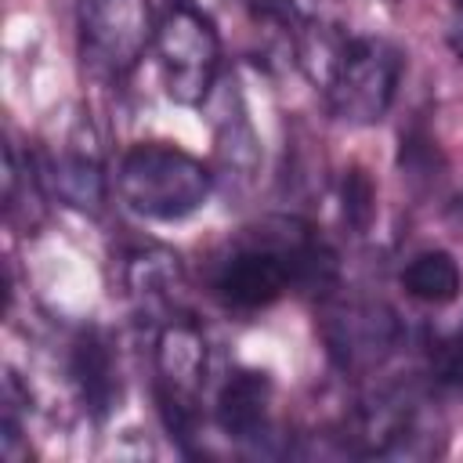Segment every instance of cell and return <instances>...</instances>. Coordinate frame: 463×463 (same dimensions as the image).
Returning <instances> with one entry per match:
<instances>
[{
  "mask_svg": "<svg viewBox=\"0 0 463 463\" xmlns=\"http://www.w3.org/2000/svg\"><path fill=\"white\" fill-rule=\"evenodd\" d=\"M336 286L333 246L297 217H271L242 232L210 268V293L232 311H260L289 289Z\"/></svg>",
  "mask_w": 463,
  "mask_h": 463,
  "instance_id": "6da1fadb",
  "label": "cell"
},
{
  "mask_svg": "<svg viewBox=\"0 0 463 463\" xmlns=\"http://www.w3.org/2000/svg\"><path fill=\"white\" fill-rule=\"evenodd\" d=\"M289 47L307 80L326 94L336 119L365 127L387 116L405 72V51L398 43L383 36H351L304 14Z\"/></svg>",
  "mask_w": 463,
  "mask_h": 463,
  "instance_id": "7a4b0ae2",
  "label": "cell"
},
{
  "mask_svg": "<svg viewBox=\"0 0 463 463\" xmlns=\"http://www.w3.org/2000/svg\"><path fill=\"white\" fill-rule=\"evenodd\" d=\"M213 174L192 152L166 141H137L116 166L123 206L145 221H184L206 206Z\"/></svg>",
  "mask_w": 463,
  "mask_h": 463,
  "instance_id": "3957f363",
  "label": "cell"
},
{
  "mask_svg": "<svg viewBox=\"0 0 463 463\" xmlns=\"http://www.w3.org/2000/svg\"><path fill=\"white\" fill-rule=\"evenodd\" d=\"M159 22L148 0H80V58L98 80H123L156 43Z\"/></svg>",
  "mask_w": 463,
  "mask_h": 463,
  "instance_id": "277c9868",
  "label": "cell"
},
{
  "mask_svg": "<svg viewBox=\"0 0 463 463\" xmlns=\"http://www.w3.org/2000/svg\"><path fill=\"white\" fill-rule=\"evenodd\" d=\"M163 87L177 105H206L221 69V40L210 18L188 4L170 0L156 33Z\"/></svg>",
  "mask_w": 463,
  "mask_h": 463,
  "instance_id": "5b68a950",
  "label": "cell"
},
{
  "mask_svg": "<svg viewBox=\"0 0 463 463\" xmlns=\"http://www.w3.org/2000/svg\"><path fill=\"white\" fill-rule=\"evenodd\" d=\"M322 336L329 344V354L344 369H362V365H376L380 358H387L394 351L398 322L387 307L354 300V304H340L326 315Z\"/></svg>",
  "mask_w": 463,
  "mask_h": 463,
  "instance_id": "8992f818",
  "label": "cell"
},
{
  "mask_svg": "<svg viewBox=\"0 0 463 463\" xmlns=\"http://www.w3.org/2000/svg\"><path fill=\"white\" fill-rule=\"evenodd\" d=\"M40 177L65 206H76V210H87V213L101 210V203H105V163H101V148H98V137H94L90 123L80 119L72 127L61 152L43 159Z\"/></svg>",
  "mask_w": 463,
  "mask_h": 463,
  "instance_id": "52a82bcc",
  "label": "cell"
},
{
  "mask_svg": "<svg viewBox=\"0 0 463 463\" xmlns=\"http://www.w3.org/2000/svg\"><path fill=\"white\" fill-rule=\"evenodd\" d=\"M69 373H72V383H76V391H80L83 409H87L94 420H105L112 409H119V398H123L119 365H116L112 344H109L98 329H87V333H80V336L72 340Z\"/></svg>",
  "mask_w": 463,
  "mask_h": 463,
  "instance_id": "ba28073f",
  "label": "cell"
},
{
  "mask_svg": "<svg viewBox=\"0 0 463 463\" xmlns=\"http://www.w3.org/2000/svg\"><path fill=\"white\" fill-rule=\"evenodd\" d=\"M271 412V376L260 369H235L217 391L213 420L235 441H253L268 430Z\"/></svg>",
  "mask_w": 463,
  "mask_h": 463,
  "instance_id": "9c48e42d",
  "label": "cell"
},
{
  "mask_svg": "<svg viewBox=\"0 0 463 463\" xmlns=\"http://www.w3.org/2000/svg\"><path fill=\"white\" fill-rule=\"evenodd\" d=\"M123 286L141 307L166 311V318H174L170 311L177 307V297L184 286L181 257L170 253L166 246H137L123 260Z\"/></svg>",
  "mask_w": 463,
  "mask_h": 463,
  "instance_id": "30bf717a",
  "label": "cell"
},
{
  "mask_svg": "<svg viewBox=\"0 0 463 463\" xmlns=\"http://www.w3.org/2000/svg\"><path fill=\"white\" fill-rule=\"evenodd\" d=\"M402 289L427 304V307H445L463 293V271L459 260L449 250H423L405 260L402 268Z\"/></svg>",
  "mask_w": 463,
  "mask_h": 463,
  "instance_id": "8fae6325",
  "label": "cell"
},
{
  "mask_svg": "<svg viewBox=\"0 0 463 463\" xmlns=\"http://www.w3.org/2000/svg\"><path fill=\"white\" fill-rule=\"evenodd\" d=\"M217 156H221L224 170L239 174V177H250L257 170L260 145H257V134L246 119L242 101L235 105V112H221V119H217Z\"/></svg>",
  "mask_w": 463,
  "mask_h": 463,
  "instance_id": "7c38bea8",
  "label": "cell"
},
{
  "mask_svg": "<svg viewBox=\"0 0 463 463\" xmlns=\"http://www.w3.org/2000/svg\"><path fill=\"white\" fill-rule=\"evenodd\" d=\"M340 210H344V221L351 224L354 235L369 232V224L376 217V188H373V177L362 166L344 170V181H340Z\"/></svg>",
  "mask_w": 463,
  "mask_h": 463,
  "instance_id": "4fadbf2b",
  "label": "cell"
},
{
  "mask_svg": "<svg viewBox=\"0 0 463 463\" xmlns=\"http://www.w3.org/2000/svg\"><path fill=\"white\" fill-rule=\"evenodd\" d=\"M434 159H438V148H434V141H430L423 130H409V134H402V156H398V166H402L412 181H420V177L434 181V177H438V174H434Z\"/></svg>",
  "mask_w": 463,
  "mask_h": 463,
  "instance_id": "5bb4252c",
  "label": "cell"
},
{
  "mask_svg": "<svg viewBox=\"0 0 463 463\" xmlns=\"http://www.w3.org/2000/svg\"><path fill=\"white\" fill-rule=\"evenodd\" d=\"M434 380L441 387L463 391V326L438 347V354H434Z\"/></svg>",
  "mask_w": 463,
  "mask_h": 463,
  "instance_id": "9a60e30c",
  "label": "cell"
},
{
  "mask_svg": "<svg viewBox=\"0 0 463 463\" xmlns=\"http://www.w3.org/2000/svg\"><path fill=\"white\" fill-rule=\"evenodd\" d=\"M449 47L463 58V0H449Z\"/></svg>",
  "mask_w": 463,
  "mask_h": 463,
  "instance_id": "2e32d148",
  "label": "cell"
}]
</instances>
